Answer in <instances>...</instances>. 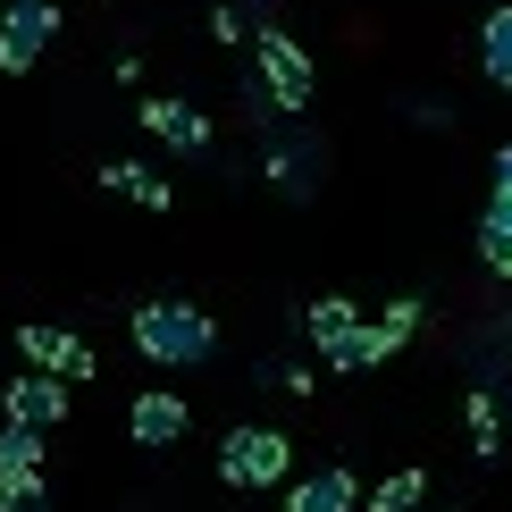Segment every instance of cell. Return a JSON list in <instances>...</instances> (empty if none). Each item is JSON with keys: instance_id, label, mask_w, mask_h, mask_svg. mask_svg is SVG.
Listing matches in <instances>:
<instances>
[{"instance_id": "1", "label": "cell", "mask_w": 512, "mask_h": 512, "mask_svg": "<svg viewBox=\"0 0 512 512\" xmlns=\"http://www.w3.org/2000/svg\"><path fill=\"white\" fill-rule=\"evenodd\" d=\"M135 353L160 361V370H194V361L219 353V328H210L202 303H135Z\"/></svg>"}, {"instance_id": "2", "label": "cell", "mask_w": 512, "mask_h": 512, "mask_svg": "<svg viewBox=\"0 0 512 512\" xmlns=\"http://www.w3.org/2000/svg\"><path fill=\"white\" fill-rule=\"evenodd\" d=\"M219 479L244 487V496L286 487V479H294V437H286V429H227V437H219Z\"/></svg>"}, {"instance_id": "3", "label": "cell", "mask_w": 512, "mask_h": 512, "mask_svg": "<svg viewBox=\"0 0 512 512\" xmlns=\"http://www.w3.org/2000/svg\"><path fill=\"white\" fill-rule=\"evenodd\" d=\"M252 59H261V101L269 110H311V51L294 34L261 26L252 34Z\"/></svg>"}, {"instance_id": "4", "label": "cell", "mask_w": 512, "mask_h": 512, "mask_svg": "<svg viewBox=\"0 0 512 512\" xmlns=\"http://www.w3.org/2000/svg\"><path fill=\"white\" fill-rule=\"evenodd\" d=\"M51 34H59V0H9V17H0V76H26L51 51Z\"/></svg>"}, {"instance_id": "5", "label": "cell", "mask_w": 512, "mask_h": 512, "mask_svg": "<svg viewBox=\"0 0 512 512\" xmlns=\"http://www.w3.org/2000/svg\"><path fill=\"white\" fill-rule=\"evenodd\" d=\"M17 353H26L34 370L68 378V387H84V378L101 370V361H93V345H84L76 328H51V319H26V328H17Z\"/></svg>"}, {"instance_id": "6", "label": "cell", "mask_w": 512, "mask_h": 512, "mask_svg": "<svg viewBox=\"0 0 512 512\" xmlns=\"http://www.w3.org/2000/svg\"><path fill=\"white\" fill-rule=\"evenodd\" d=\"M0 420H26V429H42V437H51L59 420H68V378H51V370L9 378V395H0Z\"/></svg>"}, {"instance_id": "7", "label": "cell", "mask_w": 512, "mask_h": 512, "mask_svg": "<svg viewBox=\"0 0 512 512\" xmlns=\"http://www.w3.org/2000/svg\"><path fill=\"white\" fill-rule=\"evenodd\" d=\"M185 429H194V412H185V395H168V387H143L135 403H126V437L152 445V454H168Z\"/></svg>"}, {"instance_id": "8", "label": "cell", "mask_w": 512, "mask_h": 512, "mask_svg": "<svg viewBox=\"0 0 512 512\" xmlns=\"http://www.w3.org/2000/svg\"><path fill=\"white\" fill-rule=\"evenodd\" d=\"M286 512H361V479L345 471V462H328V471L286 487Z\"/></svg>"}, {"instance_id": "9", "label": "cell", "mask_w": 512, "mask_h": 512, "mask_svg": "<svg viewBox=\"0 0 512 512\" xmlns=\"http://www.w3.org/2000/svg\"><path fill=\"white\" fill-rule=\"evenodd\" d=\"M135 118L152 126L160 143H177V152H210V118L194 110V101H160V93H152V101H143Z\"/></svg>"}, {"instance_id": "10", "label": "cell", "mask_w": 512, "mask_h": 512, "mask_svg": "<svg viewBox=\"0 0 512 512\" xmlns=\"http://www.w3.org/2000/svg\"><path fill=\"white\" fill-rule=\"evenodd\" d=\"M93 177L110 185V194H126V202H143V210H168V202H177V185H168L160 168H143V160H101Z\"/></svg>"}, {"instance_id": "11", "label": "cell", "mask_w": 512, "mask_h": 512, "mask_svg": "<svg viewBox=\"0 0 512 512\" xmlns=\"http://www.w3.org/2000/svg\"><path fill=\"white\" fill-rule=\"evenodd\" d=\"M319 361H328V370H378V361H387V336H378V319H353L345 336L319 345Z\"/></svg>"}, {"instance_id": "12", "label": "cell", "mask_w": 512, "mask_h": 512, "mask_svg": "<svg viewBox=\"0 0 512 512\" xmlns=\"http://www.w3.org/2000/svg\"><path fill=\"white\" fill-rule=\"evenodd\" d=\"M479 68H487L496 93H512V9H496V17L479 26Z\"/></svg>"}, {"instance_id": "13", "label": "cell", "mask_w": 512, "mask_h": 512, "mask_svg": "<svg viewBox=\"0 0 512 512\" xmlns=\"http://www.w3.org/2000/svg\"><path fill=\"white\" fill-rule=\"evenodd\" d=\"M420 496H429V471H395V479H378L370 496H361V512H420Z\"/></svg>"}, {"instance_id": "14", "label": "cell", "mask_w": 512, "mask_h": 512, "mask_svg": "<svg viewBox=\"0 0 512 512\" xmlns=\"http://www.w3.org/2000/svg\"><path fill=\"white\" fill-rule=\"evenodd\" d=\"M479 261L496 269V277H512V202L504 194L487 202V219H479Z\"/></svg>"}, {"instance_id": "15", "label": "cell", "mask_w": 512, "mask_h": 512, "mask_svg": "<svg viewBox=\"0 0 512 512\" xmlns=\"http://www.w3.org/2000/svg\"><path fill=\"white\" fill-rule=\"evenodd\" d=\"M462 429H471V454H487V462L504 454V412H496V395H487V387L462 403Z\"/></svg>"}, {"instance_id": "16", "label": "cell", "mask_w": 512, "mask_h": 512, "mask_svg": "<svg viewBox=\"0 0 512 512\" xmlns=\"http://www.w3.org/2000/svg\"><path fill=\"white\" fill-rule=\"evenodd\" d=\"M42 429H26V420H0V471H42Z\"/></svg>"}, {"instance_id": "17", "label": "cell", "mask_w": 512, "mask_h": 512, "mask_svg": "<svg viewBox=\"0 0 512 512\" xmlns=\"http://www.w3.org/2000/svg\"><path fill=\"white\" fill-rule=\"evenodd\" d=\"M353 319H361V303H345V294H319V303H311V319H303V328H311V345H328V336H345V328H353Z\"/></svg>"}, {"instance_id": "18", "label": "cell", "mask_w": 512, "mask_h": 512, "mask_svg": "<svg viewBox=\"0 0 512 512\" xmlns=\"http://www.w3.org/2000/svg\"><path fill=\"white\" fill-rule=\"evenodd\" d=\"M378 336H387V353H403V345H412V336H420V303H412V294L378 311Z\"/></svg>"}, {"instance_id": "19", "label": "cell", "mask_w": 512, "mask_h": 512, "mask_svg": "<svg viewBox=\"0 0 512 512\" xmlns=\"http://www.w3.org/2000/svg\"><path fill=\"white\" fill-rule=\"evenodd\" d=\"M0 512H42V471H0Z\"/></svg>"}, {"instance_id": "20", "label": "cell", "mask_w": 512, "mask_h": 512, "mask_svg": "<svg viewBox=\"0 0 512 512\" xmlns=\"http://www.w3.org/2000/svg\"><path fill=\"white\" fill-rule=\"evenodd\" d=\"M210 42H244V17H236V0H219V9H210Z\"/></svg>"}, {"instance_id": "21", "label": "cell", "mask_w": 512, "mask_h": 512, "mask_svg": "<svg viewBox=\"0 0 512 512\" xmlns=\"http://www.w3.org/2000/svg\"><path fill=\"white\" fill-rule=\"evenodd\" d=\"M496 194L512 202V143H504V152H496Z\"/></svg>"}]
</instances>
